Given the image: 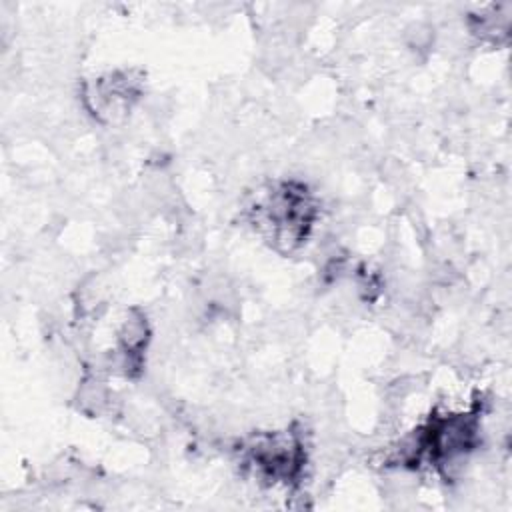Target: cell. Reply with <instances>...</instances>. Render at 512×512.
I'll use <instances>...</instances> for the list:
<instances>
[{
    "label": "cell",
    "mask_w": 512,
    "mask_h": 512,
    "mask_svg": "<svg viewBox=\"0 0 512 512\" xmlns=\"http://www.w3.org/2000/svg\"><path fill=\"white\" fill-rule=\"evenodd\" d=\"M244 462L268 482L292 484L304 470V442L298 432L280 430L252 436L242 448Z\"/></svg>",
    "instance_id": "obj_2"
},
{
    "label": "cell",
    "mask_w": 512,
    "mask_h": 512,
    "mask_svg": "<svg viewBox=\"0 0 512 512\" xmlns=\"http://www.w3.org/2000/svg\"><path fill=\"white\" fill-rule=\"evenodd\" d=\"M140 96V78L134 72H110L86 86L84 98L90 110L102 120L124 116Z\"/></svg>",
    "instance_id": "obj_3"
},
{
    "label": "cell",
    "mask_w": 512,
    "mask_h": 512,
    "mask_svg": "<svg viewBox=\"0 0 512 512\" xmlns=\"http://www.w3.org/2000/svg\"><path fill=\"white\" fill-rule=\"evenodd\" d=\"M316 216V200L300 182H280L266 190L252 206L254 226L280 252H292L302 246Z\"/></svg>",
    "instance_id": "obj_1"
},
{
    "label": "cell",
    "mask_w": 512,
    "mask_h": 512,
    "mask_svg": "<svg viewBox=\"0 0 512 512\" xmlns=\"http://www.w3.org/2000/svg\"><path fill=\"white\" fill-rule=\"evenodd\" d=\"M148 336H150V330H148L146 318L134 310L124 320L118 332V344H116V362L122 368L124 376H134L140 370Z\"/></svg>",
    "instance_id": "obj_4"
}]
</instances>
